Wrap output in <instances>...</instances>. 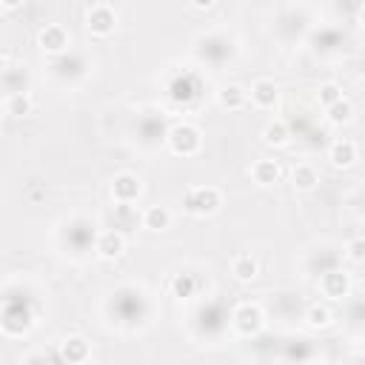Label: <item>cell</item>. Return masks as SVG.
I'll return each instance as SVG.
<instances>
[{"label": "cell", "instance_id": "6da1fadb", "mask_svg": "<svg viewBox=\"0 0 365 365\" xmlns=\"http://www.w3.org/2000/svg\"><path fill=\"white\" fill-rule=\"evenodd\" d=\"M183 208H186L188 214H197V217L214 214L217 208H220V191L211 188V186L191 188L186 197H183Z\"/></svg>", "mask_w": 365, "mask_h": 365}, {"label": "cell", "instance_id": "7a4b0ae2", "mask_svg": "<svg viewBox=\"0 0 365 365\" xmlns=\"http://www.w3.org/2000/svg\"><path fill=\"white\" fill-rule=\"evenodd\" d=\"M168 145H172V152L180 154V157H194L200 152L203 137H200V132L194 126L180 123V126H175L172 132H168Z\"/></svg>", "mask_w": 365, "mask_h": 365}, {"label": "cell", "instance_id": "3957f363", "mask_svg": "<svg viewBox=\"0 0 365 365\" xmlns=\"http://www.w3.org/2000/svg\"><path fill=\"white\" fill-rule=\"evenodd\" d=\"M114 26H117V15H114V9H112L109 3H94V6L86 12V29H89L91 35L106 37V35L114 32Z\"/></svg>", "mask_w": 365, "mask_h": 365}, {"label": "cell", "instance_id": "277c9868", "mask_svg": "<svg viewBox=\"0 0 365 365\" xmlns=\"http://www.w3.org/2000/svg\"><path fill=\"white\" fill-rule=\"evenodd\" d=\"M37 43L46 55H60L63 48L69 46V35L63 26H57V23H52V26H43L40 35H37Z\"/></svg>", "mask_w": 365, "mask_h": 365}, {"label": "cell", "instance_id": "5b68a950", "mask_svg": "<svg viewBox=\"0 0 365 365\" xmlns=\"http://www.w3.org/2000/svg\"><path fill=\"white\" fill-rule=\"evenodd\" d=\"M320 288H323V294L328 300H343V297H348V291H351V277L346 271H337L334 269V271L323 274Z\"/></svg>", "mask_w": 365, "mask_h": 365}, {"label": "cell", "instance_id": "8992f818", "mask_svg": "<svg viewBox=\"0 0 365 365\" xmlns=\"http://www.w3.org/2000/svg\"><path fill=\"white\" fill-rule=\"evenodd\" d=\"M140 191H143V186H140V177H134V175H117L114 183H112L114 200L117 203H126V206L140 197Z\"/></svg>", "mask_w": 365, "mask_h": 365}, {"label": "cell", "instance_id": "52a82bcc", "mask_svg": "<svg viewBox=\"0 0 365 365\" xmlns=\"http://www.w3.org/2000/svg\"><path fill=\"white\" fill-rule=\"evenodd\" d=\"M234 326H237V331L240 334H257L260 328H262V311L257 308V305H240L237 311H234Z\"/></svg>", "mask_w": 365, "mask_h": 365}, {"label": "cell", "instance_id": "ba28073f", "mask_svg": "<svg viewBox=\"0 0 365 365\" xmlns=\"http://www.w3.org/2000/svg\"><path fill=\"white\" fill-rule=\"evenodd\" d=\"M123 251H126V240L120 231H103L100 240H97V254L103 260H117Z\"/></svg>", "mask_w": 365, "mask_h": 365}, {"label": "cell", "instance_id": "9c48e42d", "mask_svg": "<svg viewBox=\"0 0 365 365\" xmlns=\"http://www.w3.org/2000/svg\"><path fill=\"white\" fill-rule=\"evenodd\" d=\"M328 160H331L334 168H348V166H354V160H357V145L351 140H337L331 149H328Z\"/></svg>", "mask_w": 365, "mask_h": 365}, {"label": "cell", "instance_id": "30bf717a", "mask_svg": "<svg viewBox=\"0 0 365 365\" xmlns=\"http://www.w3.org/2000/svg\"><path fill=\"white\" fill-rule=\"evenodd\" d=\"M277 97H280V91H277L274 80H257V83L251 86V100H254V106H260V109H271V106L277 103Z\"/></svg>", "mask_w": 365, "mask_h": 365}, {"label": "cell", "instance_id": "8fae6325", "mask_svg": "<svg viewBox=\"0 0 365 365\" xmlns=\"http://www.w3.org/2000/svg\"><path fill=\"white\" fill-rule=\"evenodd\" d=\"M280 175L283 172H280V163L277 160H257L254 168H251V177L260 186H274L280 180Z\"/></svg>", "mask_w": 365, "mask_h": 365}, {"label": "cell", "instance_id": "7c38bea8", "mask_svg": "<svg viewBox=\"0 0 365 365\" xmlns=\"http://www.w3.org/2000/svg\"><path fill=\"white\" fill-rule=\"evenodd\" d=\"M291 183H294V188H300V191H311L320 183V175L311 163H300V166H294V172H291Z\"/></svg>", "mask_w": 365, "mask_h": 365}, {"label": "cell", "instance_id": "4fadbf2b", "mask_svg": "<svg viewBox=\"0 0 365 365\" xmlns=\"http://www.w3.org/2000/svg\"><path fill=\"white\" fill-rule=\"evenodd\" d=\"M143 223L145 229H152V231H166L168 226H172V214H168L166 206H149L143 214Z\"/></svg>", "mask_w": 365, "mask_h": 365}, {"label": "cell", "instance_id": "5bb4252c", "mask_svg": "<svg viewBox=\"0 0 365 365\" xmlns=\"http://www.w3.org/2000/svg\"><path fill=\"white\" fill-rule=\"evenodd\" d=\"M246 89L242 86H226V89H220V94H217V100H220V106L223 109H229V112H237V109H242L246 106Z\"/></svg>", "mask_w": 365, "mask_h": 365}, {"label": "cell", "instance_id": "9a60e30c", "mask_svg": "<svg viewBox=\"0 0 365 365\" xmlns=\"http://www.w3.org/2000/svg\"><path fill=\"white\" fill-rule=\"evenodd\" d=\"M86 357H89V343L83 337H69L63 343V359L66 362L78 365V362H86Z\"/></svg>", "mask_w": 365, "mask_h": 365}, {"label": "cell", "instance_id": "2e32d148", "mask_svg": "<svg viewBox=\"0 0 365 365\" xmlns=\"http://www.w3.org/2000/svg\"><path fill=\"white\" fill-rule=\"evenodd\" d=\"M231 274H234L240 283H251V280L260 274V262H257L254 257H249V254H242V257H237V260H234Z\"/></svg>", "mask_w": 365, "mask_h": 365}, {"label": "cell", "instance_id": "e0dca14e", "mask_svg": "<svg viewBox=\"0 0 365 365\" xmlns=\"http://www.w3.org/2000/svg\"><path fill=\"white\" fill-rule=\"evenodd\" d=\"M6 114H12V117H26V114H32V97L26 91H12L6 97Z\"/></svg>", "mask_w": 365, "mask_h": 365}, {"label": "cell", "instance_id": "ac0fdd59", "mask_svg": "<svg viewBox=\"0 0 365 365\" xmlns=\"http://www.w3.org/2000/svg\"><path fill=\"white\" fill-rule=\"evenodd\" d=\"M262 140L269 145H285L288 143V126L283 120H274V123H269L262 129Z\"/></svg>", "mask_w": 365, "mask_h": 365}, {"label": "cell", "instance_id": "d6986e66", "mask_svg": "<svg viewBox=\"0 0 365 365\" xmlns=\"http://www.w3.org/2000/svg\"><path fill=\"white\" fill-rule=\"evenodd\" d=\"M305 320H308V326L311 328H326V326H331V308H326V305H311L308 308V314H305Z\"/></svg>", "mask_w": 365, "mask_h": 365}, {"label": "cell", "instance_id": "ffe728a7", "mask_svg": "<svg viewBox=\"0 0 365 365\" xmlns=\"http://www.w3.org/2000/svg\"><path fill=\"white\" fill-rule=\"evenodd\" d=\"M326 112H328V120H331L334 126H343V123H348V120H351V114H354V109H351V103L346 100V97H343V100H339V103H334L331 109H326Z\"/></svg>", "mask_w": 365, "mask_h": 365}, {"label": "cell", "instance_id": "44dd1931", "mask_svg": "<svg viewBox=\"0 0 365 365\" xmlns=\"http://www.w3.org/2000/svg\"><path fill=\"white\" fill-rule=\"evenodd\" d=\"M172 291L175 297H191L197 291V280H194V274H177L172 280Z\"/></svg>", "mask_w": 365, "mask_h": 365}, {"label": "cell", "instance_id": "7402d4cb", "mask_svg": "<svg viewBox=\"0 0 365 365\" xmlns=\"http://www.w3.org/2000/svg\"><path fill=\"white\" fill-rule=\"evenodd\" d=\"M317 100H320V106L331 109L334 103L343 100V89H339L337 83H323V86H320V91H317Z\"/></svg>", "mask_w": 365, "mask_h": 365}, {"label": "cell", "instance_id": "603a6c76", "mask_svg": "<svg viewBox=\"0 0 365 365\" xmlns=\"http://www.w3.org/2000/svg\"><path fill=\"white\" fill-rule=\"evenodd\" d=\"M346 251H348V260H354V262H365V237L351 240Z\"/></svg>", "mask_w": 365, "mask_h": 365}, {"label": "cell", "instance_id": "cb8c5ba5", "mask_svg": "<svg viewBox=\"0 0 365 365\" xmlns=\"http://www.w3.org/2000/svg\"><path fill=\"white\" fill-rule=\"evenodd\" d=\"M23 365H48V359L43 354H29L26 359H23Z\"/></svg>", "mask_w": 365, "mask_h": 365}, {"label": "cell", "instance_id": "d4e9b609", "mask_svg": "<svg viewBox=\"0 0 365 365\" xmlns=\"http://www.w3.org/2000/svg\"><path fill=\"white\" fill-rule=\"evenodd\" d=\"M217 3H211V0H206V3H203V0H200V3H191V9H200V12H208V9H214Z\"/></svg>", "mask_w": 365, "mask_h": 365}, {"label": "cell", "instance_id": "484cf974", "mask_svg": "<svg viewBox=\"0 0 365 365\" xmlns=\"http://www.w3.org/2000/svg\"><path fill=\"white\" fill-rule=\"evenodd\" d=\"M17 6H20V3H15V0H6V3H3V9H9V12L17 9Z\"/></svg>", "mask_w": 365, "mask_h": 365}, {"label": "cell", "instance_id": "4316f807", "mask_svg": "<svg viewBox=\"0 0 365 365\" xmlns=\"http://www.w3.org/2000/svg\"><path fill=\"white\" fill-rule=\"evenodd\" d=\"M359 20H362V26H365V6L359 9Z\"/></svg>", "mask_w": 365, "mask_h": 365}]
</instances>
